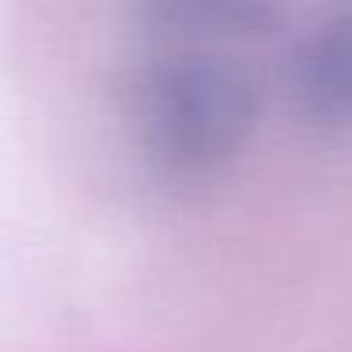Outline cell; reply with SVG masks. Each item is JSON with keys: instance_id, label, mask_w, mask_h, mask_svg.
Here are the masks:
<instances>
[{"instance_id": "obj_2", "label": "cell", "mask_w": 352, "mask_h": 352, "mask_svg": "<svg viewBox=\"0 0 352 352\" xmlns=\"http://www.w3.org/2000/svg\"><path fill=\"white\" fill-rule=\"evenodd\" d=\"M288 84L307 122L322 129L352 125V8L303 34L288 65Z\"/></svg>"}, {"instance_id": "obj_3", "label": "cell", "mask_w": 352, "mask_h": 352, "mask_svg": "<svg viewBox=\"0 0 352 352\" xmlns=\"http://www.w3.org/2000/svg\"><path fill=\"white\" fill-rule=\"evenodd\" d=\"M140 23L160 46L231 50L276 34L280 12L261 0H160L140 12Z\"/></svg>"}, {"instance_id": "obj_1", "label": "cell", "mask_w": 352, "mask_h": 352, "mask_svg": "<svg viewBox=\"0 0 352 352\" xmlns=\"http://www.w3.org/2000/svg\"><path fill=\"white\" fill-rule=\"evenodd\" d=\"M148 167L170 182H208L246 152L261 91L228 50L160 46L129 87Z\"/></svg>"}]
</instances>
